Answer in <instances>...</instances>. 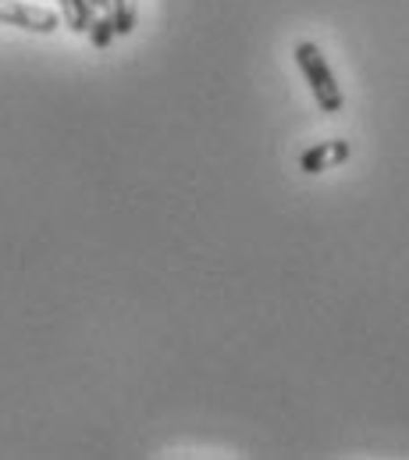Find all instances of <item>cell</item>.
I'll return each instance as SVG.
<instances>
[{
    "mask_svg": "<svg viewBox=\"0 0 409 460\" xmlns=\"http://www.w3.org/2000/svg\"><path fill=\"white\" fill-rule=\"evenodd\" d=\"M0 25H18L25 32H57L61 29V14L50 7H36V4H22V0H0Z\"/></svg>",
    "mask_w": 409,
    "mask_h": 460,
    "instance_id": "2",
    "label": "cell"
},
{
    "mask_svg": "<svg viewBox=\"0 0 409 460\" xmlns=\"http://www.w3.org/2000/svg\"><path fill=\"white\" fill-rule=\"evenodd\" d=\"M90 4H93V14L97 11H110V0H90Z\"/></svg>",
    "mask_w": 409,
    "mask_h": 460,
    "instance_id": "7",
    "label": "cell"
},
{
    "mask_svg": "<svg viewBox=\"0 0 409 460\" xmlns=\"http://www.w3.org/2000/svg\"><path fill=\"white\" fill-rule=\"evenodd\" d=\"M292 54H296V65H300L303 79L309 83V93H313L317 108H320L324 115H338V111L345 108V97H342V86H338V79H335L327 58L320 54V47H317V43H296Z\"/></svg>",
    "mask_w": 409,
    "mask_h": 460,
    "instance_id": "1",
    "label": "cell"
},
{
    "mask_svg": "<svg viewBox=\"0 0 409 460\" xmlns=\"http://www.w3.org/2000/svg\"><path fill=\"white\" fill-rule=\"evenodd\" d=\"M114 36H117V32H114V18H110V11H97V14H93V25H90V40H93V47H97V50H107Z\"/></svg>",
    "mask_w": 409,
    "mask_h": 460,
    "instance_id": "6",
    "label": "cell"
},
{
    "mask_svg": "<svg viewBox=\"0 0 409 460\" xmlns=\"http://www.w3.org/2000/svg\"><path fill=\"white\" fill-rule=\"evenodd\" d=\"M61 4V18L72 32H90L93 25V4L90 0H57Z\"/></svg>",
    "mask_w": 409,
    "mask_h": 460,
    "instance_id": "4",
    "label": "cell"
},
{
    "mask_svg": "<svg viewBox=\"0 0 409 460\" xmlns=\"http://www.w3.org/2000/svg\"><path fill=\"white\" fill-rule=\"evenodd\" d=\"M110 18H114V32L117 36H128L135 29V18H139L135 0H110Z\"/></svg>",
    "mask_w": 409,
    "mask_h": 460,
    "instance_id": "5",
    "label": "cell"
},
{
    "mask_svg": "<svg viewBox=\"0 0 409 460\" xmlns=\"http://www.w3.org/2000/svg\"><path fill=\"white\" fill-rule=\"evenodd\" d=\"M345 161H349V143L345 139H324L300 157V168L307 175H320L324 168H335V164H345Z\"/></svg>",
    "mask_w": 409,
    "mask_h": 460,
    "instance_id": "3",
    "label": "cell"
}]
</instances>
